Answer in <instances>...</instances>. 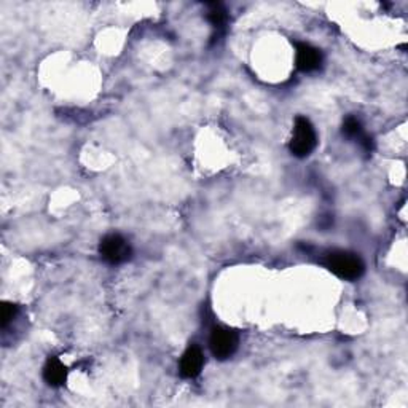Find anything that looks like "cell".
I'll use <instances>...</instances> for the list:
<instances>
[{
	"instance_id": "obj_1",
	"label": "cell",
	"mask_w": 408,
	"mask_h": 408,
	"mask_svg": "<svg viewBox=\"0 0 408 408\" xmlns=\"http://www.w3.org/2000/svg\"><path fill=\"white\" fill-rule=\"evenodd\" d=\"M322 263L335 276L345 281H356L364 275L365 265L359 256L346 251H334L324 257Z\"/></svg>"
},
{
	"instance_id": "obj_2",
	"label": "cell",
	"mask_w": 408,
	"mask_h": 408,
	"mask_svg": "<svg viewBox=\"0 0 408 408\" xmlns=\"http://www.w3.org/2000/svg\"><path fill=\"white\" fill-rule=\"evenodd\" d=\"M317 145V136L315 131V126L311 121L305 117L295 118L294 125V136L291 140V152L292 155L298 158H305L311 155V152L316 149Z\"/></svg>"
},
{
	"instance_id": "obj_3",
	"label": "cell",
	"mask_w": 408,
	"mask_h": 408,
	"mask_svg": "<svg viewBox=\"0 0 408 408\" xmlns=\"http://www.w3.org/2000/svg\"><path fill=\"white\" fill-rule=\"evenodd\" d=\"M99 254L100 257L110 265H121L131 258L133 249L123 236L107 235L103 241H100Z\"/></svg>"
},
{
	"instance_id": "obj_4",
	"label": "cell",
	"mask_w": 408,
	"mask_h": 408,
	"mask_svg": "<svg viewBox=\"0 0 408 408\" xmlns=\"http://www.w3.org/2000/svg\"><path fill=\"white\" fill-rule=\"evenodd\" d=\"M238 345H239L238 334L233 332V330L223 327H216L212 330L209 338V348L216 359L225 360L228 357H232L236 350H238Z\"/></svg>"
},
{
	"instance_id": "obj_5",
	"label": "cell",
	"mask_w": 408,
	"mask_h": 408,
	"mask_svg": "<svg viewBox=\"0 0 408 408\" xmlns=\"http://www.w3.org/2000/svg\"><path fill=\"white\" fill-rule=\"evenodd\" d=\"M295 64L301 72H315L322 64V53L308 44H298Z\"/></svg>"
},
{
	"instance_id": "obj_6",
	"label": "cell",
	"mask_w": 408,
	"mask_h": 408,
	"mask_svg": "<svg viewBox=\"0 0 408 408\" xmlns=\"http://www.w3.org/2000/svg\"><path fill=\"white\" fill-rule=\"evenodd\" d=\"M203 364H204L203 353H201L198 346L193 345L183 353V356L180 359V375L183 378L198 376L201 369H203Z\"/></svg>"
},
{
	"instance_id": "obj_7",
	"label": "cell",
	"mask_w": 408,
	"mask_h": 408,
	"mask_svg": "<svg viewBox=\"0 0 408 408\" xmlns=\"http://www.w3.org/2000/svg\"><path fill=\"white\" fill-rule=\"evenodd\" d=\"M44 380L50 386H62L67 380V367L58 357H50L44 367Z\"/></svg>"
},
{
	"instance_id": "obj_8",
	"label": "cell",
	"mask_w": 408,
	"mask_h": 408,
	"mask_svg": "<svg viewBox=\"0 0 408 408\" xmlns=\"http://www.w3.org/2000/svg\"><path fill=\"white\" fill-rule=\"evenodd\" d=\"M343 134L350 139H357L359 142L365 138L362 125H360V121L354 117H348L345 123H343Z\"/></svg>"
},
{
	"instance_id": "obj_9",
	"label": "cell",
	"mask_w": 408,
	"mask_h": 408,
	"mask_svg": "<svg viewBox=\"0 0 408 408\" xmlns=\"http://www.w3.org/2000/svg\"><path fill=\"white\" fill-rule=\"evenodd\" d=\"M208 20L214 27H222L223 25H225V21H227V11L223 10L222 5L212 4V5H209Z\"/></svg>"
},
{
	"instance_id": "obj_10",
	"label": "cell",
	"mask_w": 408,
	"mask_h": 408,
	"mask_svg": "<svg viewBox=\"0 0 408 408\" xmlns=\"http://www.w3.org/2000/svg\"><path fill=\"white\" fill-rule=\"evenodd\" d=\"M16 312H18V306L13 305V303H2V327H7V324L11 321L16 316Z\"/></svg>"
}]
</instances>
